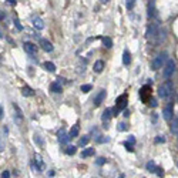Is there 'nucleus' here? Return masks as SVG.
Segmentation results:
<instances>
[{"label": "nucleus", "instance_id": "14", "mask_svg": "<svg viewBox=\"0 0 178 178\" xmlns=\"http://www.w3.org/2000/svg\"><path fill=\"white\" fill-rule=\"evenodd\" d=\"M40 46L44 51H49V53L50 51H53V44H51L49 40H46V39H41L40 40Z\"/></svg>", "mask_w": 178, "mask_h": 178}, {"label": "nucleus", "instance_id": "31", "mask_svg": "<svg viewBox=\"0 0 178 178\" xmlns=\"http://www.w3.org/2000/svg\"><path fill=\"white\" fill-rule=\"evenodd\" d=\"M124 147L127 148V151H130V153H133V151H134V148H133V144H131V143H128V141H127V143H124Z\"/></svg>", "mask_w": 178, "mask_h": 178}, {"label": "nucleus", "instance_id": "9", "mask_svg": "<svg viewBox=\"0 0 178 178\" xmlns=\"http://www.w3.org/2000/svg\"><path fill=\"white\" fill-rule=\"evenodd\" d=\"M57 138H58V143H60V144H67L68 140H70V135L66 133L64 130H60L58 134H57Z\"/></svg>", "mask_w": 178, "mask_h": 178}, {"label": "nucleus", "instance_id": "23", "mask_svg": "<svg viewBox=\"0 0 178 178\" xmlns=\"http://www.w3.org/2000/svg\"><path fill=\"white\" fill-rule=\"evenodd\" d=\"M93 154H94V148H86L80 155H81V158H87V157H91Z\"/></svg>", "mask_w": 178, "mask_h": 178}, {"label": "nucleus", "instance_id": "10", "mask_svg": "<svg viewBox=\"0 0 178 178\" xmlns=\"http://www.w3.org/2000/svg\"><path fill=\"white\" fill-rule=\"evenodd\" d=\"M34 165H36V170L37 171H43L46 168V165H44V161H43V158H41V155H36L34 157Z\"/></svg>", "mask_w": 178, "mask_h": 178}, {"label": "nucleus", "instance_id": "28", "mask_svg": "<svg viewBox=\"0 0 178 178\" xmlns=\"http://www.w3.org/2000/svg\"><path fill=\"white\" fill-rule=\"evenodd\" d=\"M89 141H90V137H83V138H80V141H79V144H80L81 147L83 146H86V144H89Z\"/></svg>", "mask_w": 178, "mask_h": 178}, {"label": "nucleus", "instance_id": "40", "mask_svg": "<svg viewBox=\"0 0 178 178\" xmlns=\"http://www.w3.org/2000/svg\"><path fill=\"white\" fill-rule=\"evenodd\" d=\"M3 115H4V113H3V105L0 107V118H3Z\"/></svg>", "mask_w": 178, "mask_h": 178}, {"label": "nucleus", "instance_id": "38", "mask_svg": "<svg viewBox=\"0 0 178 178\" xmlns=\"http://www.w3.org/2000/svg\"><path fill=\"white\" fill-rule=\"evenodd\" d=\"M128 143H131V144L134 146V143H135V138H134V135H130V137H128Z\"/></svg>", "mask_w": 178, "mask_h": 178}, {"label": "nucleus", "instance_id": "22", "mask_svg": "<svg viewBox=\"0 0 178 178\" xmlns=\"http://www.w3.org/2000/svg\"><path fill=\"white\" fill-rule=\"evenodd\" d=\"M43 67H44L47 71H50V73H54V71H56V66L53 64L51 61H46V63L43 64Z\"/></svg>", "mask_w": 178, "mask_h": 178}, {"label": "nucleus", "instance_id": "21", "mask_svg": "<svg viewBox=\"0 0 178 178\" xmlns=\"http://www.w3.org/2000/svg\"><path fill=\"white\" fill-rule=\"evenodd\" d=\"M22 93H23V96H25V97H33V96H34V91H33V89H30L29 86H25V87H23V90H22Z\"/></svg>", "mask_w": 178, "mask_h": 178}, {"label": "nucleus", "instance_id": "43", "mask_svg": "<svg viewBox=\"0 0 178 178\" xmlns=\"http://www.w3.org/2000/svg\"><path fill=\"white\" fill-rule=\"evenodd\" d=\"M4 16H6V14H4V12H1V13H0V19L3 20V19H4Z\"/></svg>", "mask_w": 178, "mask_h": 178}, {"label": "nucleus", "instance_id": "5", "mask_svg": "<svg viewBox=\"0 0 178 178\" xmlns=\"http://www.w3.org/2000/svg\"><path fill=\"white\" fill-rule=\"evenodd\" d=\"M174 71H175V63H174V60H167V63L164 66V70H162L164 77H165V79H170L171 76L174 74Z\"/></svg>", "mask_w": 178, "mask_h": 178}, {"label": "nucleus", "instance_id": "29", "mask_svg": "<svg viewBox=\"0 0 178 178\" xmlns=\"http://www.w3.org/2000/svg\"><path fill=\"white\" fill-rule=\"evenodd\" d=\"M134 4H135V0H125V6H127L128 10H131L134 7Z\"/></svg>", "mask_w": 178, "mask_h": 178}, {"label": "nucleus", "instance_id": "41", "mask_svg": "<svg viewBox=\"0 0 178 178\" xmlns=\"http://www.w3.org/2000/svg\"><path fill=\"white\" fill-rule=\"evenodd\" d=\"M7 4H16V0H6Z\"/></svg>", "mask_w": 178, "mask_h": 178}, {"label": "nucleus", "instance_id": "11", "mask_svg": "<svg viewBox=\"0 0 178 178\" xmlns=\"http://www.w3.org/2000/svg\"><path fill=\"white\" fill-rule=\"evenodd\" d=\"M157 16V10H155V0H150L148 1V17L154 19Z\"/></svg>", "mask_w": 178, "mask_h": 178}, {"label": "nucleus", "instance_id": "36", "mask_svg": "<svg viewBox=\"0 0 178 178\" xmlns=\"http://www.w3.org/2000/svg\"><path fill=\"white\" fill-rule=\"evenodd\" d=\"M104 162H105V160H104V158H103V157H100V158H98V160H97V164H98V165H103Z\"/></svg>", "mask_w": 178, "mask_h": 178}, {"label": "nucleus", "instance_id": "7", "mask_svg": "<svg viewBox=\"0 0 178 178\" xmlns=\"http://www.w3.org/2000/svg\"><path fill=\"white\" fill-rule=\"evenodd\" d=\"M23 49H25V51L27 54H30L32 57L37 56V46L33 44V43H30V41H26L25 44H23Z\"/></svg>", "mask_w": 178, "mask_h": 178}, {"label": "nucleus", "instance_id": "33", "mask_svg": "<svg viewBox=\"0 0 178 178\" xmlns=\"http://www.w3.org/2000/svg\"><path fill=\"white\" fill-rule=\"evenodd\" d=\"M155 174L158 175V177H164V170L160 168V167H157V170H155Z\"/></svg>", "mask_w": 178, "mask_h": 178}, {"label": "nucleus", "instance_id": "39", "mask_svg": "<svg viewBox=\"0 0 178 178\" xmlns=\"http://www.w3.org/2000/svg\"><path fill=\"white\" fill-rule=\"evenodd\" d=\"M14 23H16V26H17V29H19V30H23V27H22V25H20V22H19V20H14Z\"/></svg>", "mask_w": 178, "mask_h": 178}, {"label": "nucleus", "instance_id": "27", "mask_svg": "<svg viewBox=\"0 0 178 178\" xmlns=\"http://www.w3.org/2000/svg\"><path fill=\"white\" fill-rule=\"evenodd\" d=\"M66 154H67V155H73V154H76V147L68 146L67 148H66Z\"/></svg>", "mask_w": 178, "mask_h": 178}, {"label": "nucleus", "instance_id": "6", "mask_svg": "<svg viewBox=\"0 0 178 178\" xmlns=\"http://www.w3.org/2000/svg\"><path fill=\"white\" fill-rule=\"evenodd\" d=\"M140 98L143 103H148L151 100V87L150 86H144L140 90Z\"/></svg>", "mask_w": 178, "mask_h": 178}, {"label": "nucleus", "instance_id": "37", "mask_svg": "<svg viewBox=\"0 0 178 178\" xmlns=\"http://www.w3.org/2000/svg\"><path fill=\"white\" fill-rule=\"evenodd\" d=\"M150 105H151V107H157V100L151 98V100H150Z\"/></svg>", "mask_w": 178, "mask_h": 178}, {"label": "nucleus", "instance_id": "15", "mask_svg": "<svg viewBox=\"0 0 178 178\" xmlns=\"http://www.w3.org/2000/svg\"><path fill=\"white\" fill-rule=\"evenodd\" d=\"M164 40H165V30L160 27V30H158V34H157V39H155V41H154V44H161Z\"/></svg>", "mask_w": 178, "mask_h": 178}, {"label": "nucleus", "instance_id": "3", "mask_svg": "<svg viewBox=\"0 0 178 178\" xmlns=\"http://www.w3.org/2000/svg\"><path fill=\"white\" fill-rule=\"evenodd\" d=\"M167 60V53H160L157 57H154V60L151 61V68L153 70H160L162 67V64Z\"/></svg>", "mask_w": 178, "mask_h": 178}, {"label": "nucleus", "instance_id": "25", "mask_svg": "<svg viewBox=\"0 0 178 178\" xmlns=\"http://www.w3.org/2000/svg\"><path fill=\"white\" fill-rule=\"evenodd\" d=\"M171 131H172L174 134H178V117H175L172 124H171Z\"/></svg>", "mask_w": 178, "mask_h": 178}, {"label": "nucleus", "instance_id": "1", "mask_svg": "<svg viewBox=\"0 0 178 178\" xmlns=\"http://www.w3.org/2000/svg\"><path fill=\"white\" fill-rule=\"evenodd\" d=\"M172 90H174L172 83L170 80L165 81V83H162L161 86H160V89H158V96L161 98H168L171 96V93H172Z\"/></svg>", "mask_w": 178, "mask_h": 178}, {"label": "nucleus", "instance_id": "42", "mask_svg": "<svg viewBox=\"0 0 178 178\" xmlns=\"http://www.w3.org/2000/svg\"><path fill=\"white\" fill-rule=\"evenodd\" d=\"M130 115V111L128 110H124V117H128Z\"/></svg>", "mask_w": 178, "mask_h": 178}, {"label": "nucleus", "instance_id": "8", "mask_svg": "<svg viewBox=\"0 0 178 178\" xmlns=\"http://www.w3.org/2000/svg\"><path fill=\"white\" fill-rule=\"evenodd\" d=\"M172 114H174L172 105L167 104L164 107V110H162V117H164V120H171V118H172Z\"/></svg>", "mask_w": 178, "mask_h": 178}, {"label": "nucleus", "instance_id": "46", "mask_svg": "<svg viewBox=\"0 0 178 178\" xmlns=\"http://www.w3.org/2000/svg\"><path fill=\"white\" fill-rule=\"evenodd\" d=\"M177 117H178V115H177Z\"/></svg>", "mask_w": 178, "mask_h": 178}, {"label": "nucleus", "instance_id": "4", "mask_svg": "<svg viewBox=\"0 0 178 178\" xmlns=\"http://www.w3.org/2000/svg\"><path fill=\"white\" fill-rule=\"evenodd\" d=\"M158 30H160V26H158V23H151V25L148 26V29H147V37L153 41V43L155 41V39H157Z\"/></svg>", "mask_w": 178, "mask_h": 178}, {"label": "nucleus", "instance_id": "47", "mask_svg": "<svg viewBox=\"0 0 178 178\" xmlns=\"http://www.w3.org/2000/svg\"><path fill=\"white\" fill-rule=\"evenodd\" d=\"M177 164H178V162H177Z\"/></svg>", "mask_w": 178, "mask_h": 178}, {"label": "nucleus", "instance_id": "19", "mask_svg": "<svg viewBox=\"0 0 178 178\" xmlns=\"http://www.w3.org/2000/svg\"><path fill=\"white\" fill-rule=\"evenodd\" d=\"M50 90H51L53 93H61V84H60L58 81H54V83L50 84Z\"/></svg>", "mask_w": 178, "mask_h": 178}, {"label": "nucleus", "instance_id": "32", "mask_svg": "<svg viewBox=\"0 0 178 178\" xmlns=\"http://www.w3.org/2000/svg\"><path fill=\"white\" fill-rule=\"evenodd\" d=\"M117 130H118V131H125V130H127V125H125L124 123H120V124L117 125Z\"/></svg>", "mask_w": 178, "mask_h": 178}, {"label": "nucleus", "instance_id": "12", "mask_svg": "<svg viewBox=\"0 0 178 178\" xmlns=\"http://www.w3.org/2000/svg\"><path fill=\"white\" fill-rule=\"evenodd\" d=\"M113 110H110V108H107L104 113H103V117H101V120H103V124H104V127L107 128L108 127V121H110V118H111V115H113Z\"/></svg>", "mask_w": 178, "mask_h": 178}, {"label": "nucleus", "instance_id": "44", "mask_svg": "<svg viewBox=\"0 0 178 178\" xmlns=\"http://www.w3.org/2000/svg\"><path fill=\"white\" fill-rule=\"evenodd\" d=\"M101 1H103V3H107V1H108V0H101Z\"/></svg>", "mask_w": 178, "mask_h": 178}, {"label": "nucleus", "instance_id": "45", "mask_svg": "<svg viewBox=\"0 0 178 178\" xmlns=\"http://www.w3.org/2000/svg\"><path fill=\"white\" fill-rule=\"evenodd\" d=\"M120 178H125V177H124V175H121V177H120Z\"/></svg>", "mask_w": 178, "mask_h": 178}, {"label": "nucleus", "instance_id": "24", "mask_svg": "<svg viewBox=\"0 0 178 178\" xmlns=\"http://www.w3.org/2000/svg\"><path fill=\"white\" fill-rule=\"evenodd\" d=\"M103 44H104V47H107V49H111V47H113V40H111L110 37H103Z\"/></svg>", "mask_w": 178, "mask_h": 178}, {"label": "nucleus", "instance_id": "26", "mask_svg": "<svg viewBox=\"0 0 178 178\" xmlns=\"http://www.w3.org/2000/svg\"><path fill=\"white\" fill-rule=\"evenodd\" d=\"M147 170L150 171V172H155V170H157V165H155V162L154 161H150V162H147Z\"/></svg>", "mask_w": 178, "mask_h": 178}, {"label": "nucleus", "instance_id": "20", "mask_svg": "<svg viewBox=\"0 0 178 178\" xmlns=\"http://www.w3.org/2000/svg\"><path fill=\"white\" fill-rule=\"evenodd\" d=\"M130 61H131V54H130L128 50H124V53H123V64L128 66Z\"/></svg>", "mask_w": 178, "mask_h": 178}, {"label": "nucleus", "instance_id": "34", "mask_svg": "<svg viewBox=\"0 0 178 178\" xmlns=\"http://www.w3.org/2000/svg\"><path fill=\"white\" fill-rule=\"evenodd\" d=\"M155 143H157V144H160V143H165V138L162 137V135H158V137L155 138Z\"/></svg>", "mask_w": 178, "mask_h": 178}, {"label": "nucleus", "instance_id": "30", "mask_svg": "<svg viewBox=\"0 0 178 178\" xmlns=\"http://www.w3.org/2000/svg\"><path fill=\"white\" fill-rule=\"evenodd\" d=\"M90 90H91V86H90V84H84V86H81V91H83V93H89Z\"/></svg>", "mask_w": 178, "mask_h": 178}, {"label": "nucleus", "instance_id": "13", "mask_svg": "<svg viewBox=\"0 0 178 178\" xmlns=\"http://www.w3.org/2000/svg\"><path fill=\"white\" fill-rule=\"evenodd\" d=\"M104 98H105V90H100V93H98L97 96H96V98H94V105L98 107V105L104 101Z\"/></svg>", "mask_w": 178, "mask_h": 178}, {"label": "nucleus", "instance_id": "16", "mask_svg": "<svg viewBox=\"0 0 178 178\" xmlns=\"http://www.w3.org/2000/svg\"><path fill=\"white\" fill-rule=\"evenodd\" d=\"M33 26L37 29V30H43L44 29V23L40 17H33Z\"/></svg>", "mask_w": 178, "mask_h": 178}, {"label": "nucleus", "instance_id": "18", "mask_svg": "<svg viewBox=\"0 0 178 178\" xmlns=\"http://www.w3.org/2000/svg\"><path fill=\"white\" fill-rule=\"evenodd\" d=\"M103 68H104V61H103V60H97V61L94 63V71H96V73H101Z\"/></svg>", "mask_w": 178, "mask_h": 178}, {"label": "nucleus", "instance_id": "35", "mask_svg": "<svg viewBox=\"0 0 178 178\" xmlns=\"http://www.w3.org/2000/svg\"><path fill=\"white\" fill-rule=\"evenodd\" d=\"M1 178H10V172H9V171H3V174H1Z\"/></svg>", "mask_w": 178, "mask_h": 178}, {"label": "nucleus", "instance_id": "2", "mask_svg": "<svg viewBox=\"0 0 178 178\" xmlns=\"http://www.w3.org/2000/svg\"><path fill=\"white\" fill-rule=\"evenodd\" d=\"M117 104H115V107H114L113 110V115H117V114L120 113V111H123V110H125V107H127V94H123V96H120V97L117 98V101H115Z\"/></svg>", "mask_w": 178, "mask_h": 178}, {"label": "nucleus", "instance_id": "17", "mask_svg": "<svg viewBox=\"0 0 178 178\" xmlns=\"http://www.w3.org/2000/svg\"><path fill=\"white\" fill-rule=\"evenodd\" d=\"M79 133H80V127L76 124V125H73V127L70 128V131H68V135H70V138H76L77 135H79Z\"/></svg>", "mask_w": 178, "mask_h": 178}]
</instances>
